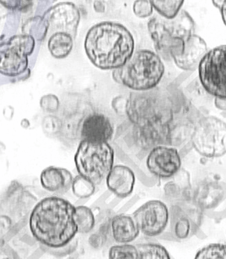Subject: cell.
<instances>
[{"label": "cell", "mask_w": 226, "mask_h": 259, "mask_svg": "<svg viewBox=\"0 0 226 259\" xmlns=\"http://www.w3.org/2000/svg\"><path fill=\"white\" fill-rule=\"evenodd\" d=\"M75 206L54 195L40 199L30 214L29 230L44 251L60 256L69 251L78 233Z\"/></svg>", "instance_id": "obj_1"}, {"label": "cell", "mask_w": 226, "mask_h": 259, "mask_svg": "<svg viewBox=\"0 0 226 259\" xmlns=\"http://www.w3.org/2000/svg\"><path fill=\"white\" fill-rule=\"evenodd\" d=\"M84 46L89 61L97 68L115 70L132 57L135 40L124 25L103 22L89 29Z\"/></svg>", "instance_id": "obj_2"}, {"label": "cell", "mask_w": 226, "mask_h": 259, "mask_svg": "<svg viewBox=\"0 0 226 259\" xmlns=\"http://www.w3.org/2000/svg\"><path fill=\"white\" fill-rule=\"evenodd\" d=\"M148 29L157 53L166 60L182 55L185 44L194 34V22L186 11L173 19L156 16L149 20Z\"/></svg>", "instance_id": "obj_3"}, {"label": "cell", "mask_w": 226, "mask_h": 259, "mask_svg": "<svg viewBox=\"0 0 226 259\" xmlns=\"http://www.w3.org/2000/svg\"><path fill=\"white\" fill-rule=\"evenodd\" d=\"M164 66L158 55L149 50H139L124 66L115 69L113 79L134 91L154 89L162 79Z\"/></svg>", "instance_id": "obj_4"}, {"label": "cell", "mask_w": 226, "mask_h": 259, "mask_svg": "<svg viewBox=\"0 0 226 259\" xmlns=\"http://www.w3.org/2000/svg\"><path fill=\"white\" fill-rule=\"evenodd\" d=\"M115 153L108 143H94L82 140L75 156L78 175L100 185L107 178L114 166Z\"/></svg>", "instance_id": "obj_5"}, {"label": "cell", "mask_w": 226, "mask_h": 259, "mask_svg": "<svg viewBox=\"0 0 226 259\" xmlns=\"http://www.w3.org/2000/svg\"><path fill=\"white\" fill-rule=\"evenodd\" d=\"M39 201L21 184L11 182L0 197V229L8 224L7 229L11 232H20L29 223L30 214Z\"/></svg>", "instance_id": "obj_6"}, {"label": "cell", "mask_w": 226, "mask_h": 259, "mask_svg": "<svg viewBox=\"0 0 226 259\" xmlns=\"http://www.w3.org/2000/svg\"><path fill=\"white\" fill-rule=\"evenodd\" d=\"M191 139L201 156L221 157L226 154V123L214 116L202 117L194 126Z\"/></svg>", "instance_id": "obj_7"}, {"label": "cell", "mask_w": 226, "mask_h": 259, "mask_svg": "<svg viewBox=\"0 0 226 259\" xmlns=\"http://www.w3.org/2000/svg\"><path fill=\"white\" fill-rule=\"evenodd\" d=\"M126 113L136 126L170 125L172 112L167 103L150 95L132 94L127 102Z\"/></svg>", "instance_id": "obj_8"}, {"label": "cell", "mask_w": 226, "mask_h": 259, "mask_svg": "<svg viewBox=\"0 0 226 259\" xmlns=\"http://www.w3.org/2000/svg\"><path fill=\"white\" fill-rule=\"evenodd\" d=\"M35 45V39L24 33L0 42V74L14 77L27 71L28 57L34 51Z\"/></svg>", "instance_id": "obj_9"}, {"label": "cell", "mask_w": 226, "mask_h": 259, "mask_svg": "<svg viewBox=\"0 0 226 259\" xmlns=\"http://www.w3.org/2000/svg\"><path fill=\"white\" fill-rule=\"evenodd\" d=\"M198 69L205 90L215 98L226 99V45L207 52Z\"/></svg>", "instance_id": "obj_10"}, {"label": "cell", "mask_w": 226, "mask_h": 259, "mask_svg": "<svg viewBox=\"0 0 226 259\" xmlns=\"http://www.w3.org/2000/svg\"><path fill=\"white\" fill-rule=\"evenodd\" d=\"M203 210L193 199H183L169 210L171 230L178 239H186L197 234L202 223Z\"/></svg>", "instance_id": "obj_11"}, {"label": "cell", "mask_w": 226, "mask_h": 259, "mask_svg": "<svg viewBox=\"0 0 226 259\" xmlns=\"http://www.w3.org/2000/svg\"><path fill=\"white\" fill-rule=\"evenodd\" d=\"M140 232L149 237L163 233L169 221V210L160 200H150L142 205L132 214Z\"/></svg>", "instance_id": "obj_12"}, {"label": "cell", "mask_w": 226, "mask_h": 259, "mask_svg": "<svg viewBox=\"0 0 226 259\" xmlns=\"http://www.w3.org/2000/svg\"><path fill=\"white\" fill-rule=\"evenodd\" d=\"M178 151L166 145H159L150 151L147 158L149 172L156 178L169 179L178 174L181 167Z\"/></svg>", "instance_id": "obj_13"}, {"label": "cell", "mask_w": 226, "mask_h": 259, "mask_svg": "<svg viewBox=\"0 0 226 259\" xmlns=\"http://www.w3.org/2000/svg\"><path fill=\"white\" fill-rule=\"evenodd\" d=\"M43 18L48 22L52 30L68 33L73 38H75L81 16L79 10L74 4H57L46 11Z\"/></svg>", "instance_id": "obj_14"}, {"label": "cell", "mask_w": 226, "mask_h": 259, "mask_svg": "<svg viewBox=\"0 0 226 259\" xmlns=\"http://www.w3.org/2000/svg\"><path fill=\"white\" fill-rule=\"evenodd\" d=\"M192 199L205 211L215 208L226 197V184L214 180L203 181L192 193Z\"/></svg>", "instance_id": "obj_15"}, {"label": "cell", "mask_w": 226, "mask_h": 259, "mask_svg": "<svg viewBox=\"0 0 226 259\" xmlns=\"http://www.w3.org/2000/svg\"><path fill=\"white\" fill-rule=\"evenodd\" d=\"M114 128L111 121L100 113L89 115L82 124L81 134L84 141L108 143L113 137Z\"/></svg>", "instance_id": "obj_16"}, {"label": "cell", "mask_w": 226, "mask_h": 259, "mask_svg": "<svg viewBox=\"0 0 226 259\" xmlns=\"http://www.w3.org/2000/svg\"><path fill=\"white\" fill-rule=\"evenodd\" d=\"M207 46L205 41L197 35L193 34L185 44L182 55L173 59L179 68L184 70H195L206 55Z\"/></svg>", "instance_id": "obj_17"}, {"label": "cell", "mask_w": 226, "mask_h": 259, "mask_svg": "<svg viewBox=\"0 0 226 259\" xmlns=\"http://www.w3.org/2000/svg\"><path fill=\"white\" fill-rule=\"evenodd\" d=\"M108 189L120 198L129 196L134 190L135 176L130 167L123 165L113 166L106 178Z\"/></svg>", "instance_id": "obj_18"}, {"label": "cell", "mask_w": 226, "mask_h": 259, "mask_svg": "<svg viewBox=\"0 0 226 259\" xmlns=\"http://www.w3.org/2000/svg\"><path fill=\"white\" fill-rule=\"evenodd\" d=\"M73 178L72 173L63 167L50 166L41 172V186L47 191L63 195L72 188Z\"/></svg>", "instance_id": "obj_19"}, {"label": "cell", "mask_w": 226, "mask_h": 259, "mask_svg": "<svg viewBox=\"0 0 226 259\" xmlns=\"http://www.w3.org/2000/svg\"><path fill=\"white\" fill-rule=\"evenodd\" d=\"M112 237L116 243L129 244L139 236L140 231L132 216L119 214L114 216L110 224Z\"/></svg>", "instance_id": "obj_20"}, {"label": "cell", "mask_w": 226, "mask_h": 259, "mask_svg": "<svg viewBox=\"0 0 226 259\" xmlns=\"http://www.w3.org/2000/svg\"><path fill=\"white\" fill-rule=\"evenodd\" d=\"M74 38L68 33L55 32L48 41V49L54 58L62 59L72 50Z\"/></svg>", "instance_id": "obj_21"}, {"label": "cell", "mask_w": 226, "mask_h": 259, "mask_svg": "<svg viewBox=\"0 0 226 259\" xmlns=\"http://www.w3.org/2000/svg\"><path fill=\"white\" fill-rule=\"evenodd\" d=\"M50 29L48 22L43 17L36 16L28 20L22 27L24 34L29 35L35 40H42Z\"/></svg>", "instance_id": "obj_22"}, {"label": "cell", "mask_w": 226, "mask_h": 259, "mask_svg": "<svg viewBox=\"0 0 226 259\" xmlns=\"http://www.w3.org/2000/svg\"><path fill=\"white\" fill-rule=\"evenodd\" d=\"M75 221L78 233L88 234L95 226V217L93 210L85 206H75Z\"/></svg>", "instance_id": "obj_23"}, {"label": "cell", "mask_w": 226, "mask_h": 259, "mask_svg": "<svg viewBox=\"0 0 226 259\" xmlns=\"http://www.w3.org/2000/svg\"><path fill=\"white\" fill-rule=\"evenodd\" d=\"M139 259H171L163 246L158 243H143L136 245Z\"/></svg>", "instance_id": "obj_24"}, {"label": "cell", "mask_w": 226, "mask_h": 259, "mask_svg": "<svg viewBox=\"0 0 226 259\" xmlns=\"http://www.w3.org/2000/svg\"><path fill=\"white\" fill-rule=\"evenodd\" d=\"M153 7L156 9L160 16L166 19L171 20L176 17L180 13L181 7H183L184 1L182 0H153L151 1Z\"/></svg>", "instance_id": "obj_25"}, {"label": "cell", "mask_w": 226, "mask_h": 259, "mask_svg": "<svg viewBox=\"0 0 226 259\" xmlns=\"http://www.w3.org/2000/svg\"><path fill=\"white\" fill-rule=\"evenodd\" d=\"M96 186L81 175H77L73 180L72 189L73 193L78 198L85 199L94 194Z\"/></svg>", "instance_id": "obj_26"}, {"label": "cell", "mask_w": 226, "mask_h": 259, "mask_svg": "<svg viewBox=\"0 0 226 259\" xmlns=\"http://www.w3.org/2000/svg\"><path fill=\"white\" fill-rule=\"evenodd\" d=\"M108 259H139L137 247L130 244H119L109 249Z\"/></svg>", "instance_id": "obj_27"}, {"label": "cell", "mask_w": 226, "mask_h": 259, "mask_svg": "<svg viewBox=\"0 0 226 259\" xmlns=\"http://www.w3.org/2000/svg\"><path fill=\"white\" fill-rule=\"evenodd\" d=\"M194 259H226V245L212 243L200 249Z\"/></svg>", "instance_id": "obj_28"}, {"label": "cell", "mask_w": 226, "mask_h": 259, "mask_svg": "<svg viewBox=\"0 0 226 259\" xmlns=\"http://www.w3.org/2000/svg\"><path fill=\"white\" fill-rule=\"evenodd\" d=\"M133 12L140 18H147L153 14V5L148 0H138L133 5Z\"/></svg>", "instance_id": "obj_29"}, {"label": "cell", "mask_w": 226, "mask_h": 259, "mask_svg": "<svg viewBox=\"0 0 226 259\" xmlns=\"http://www.w3.org/2000/svg\"><path fill=\"white\" fill-rule=\"evenodd\" d=\"M40 107L44 111L54 113L58 111L59 107V99L54 95H47L41 98Z\"/></svg>", "instance_id": "obj_30"}, {"label": "cell", "mask_w": 226, "mask_h": 259, "mask_svg": "<svg viewBox=\"0 0 226 259\" xmlns=\"http://www.w3.org/2000/svg\"><path fill=\"white\" fill-rule=\"evenodd\" d=\"M0 3L6 8L20 11H27L33 5L31 1H0Z\"/></svg>", "instance_id": "obj_31"}, {"label": "cell", "mask_w": 226, "mask_h": 259, "mask_svg": "<svg viewBox=\"0 0 226 259\" xmlns=\"http://www.w3.org/2000/svg\"><path fill=\"white\" fill-rule=\"evenodd\" d=\"M89 243L95 248H98L100 246H102V244L103 245L104 241H103V238L101 236H99L98 235L93 234V236L89 237Z\"/></svg>", "instance_id": "obj_32"}, {"label": "cell", "mask_w": 226, "mask_h": 259, "mask_svg": "<svg viewBox=\"0 0 226 259\" xmlns=\"http://www.w3.org/2000/svg\"><path fill=\"white\" fill-rule=\"evenodd\" d=\"M218 10L221 12L222 19L226 26V0H223V3Z\"/></svg>", "instance_id": "obj_33"}, {"label": "cell", "mask_w": 226, "mask_h": 259, "mask_svg": "<svg viewBox=\"0 0 226 259\" xmlns=\"http://www.w3.org/2000/svg\"><path fill=\"white\" fill-rule=\"evenodd\" d=\"M94 8L97 12L103 13L105 11V6L100 1H95Z\"/></svg>", "instance_id": "obj_34"}]
</instances>
